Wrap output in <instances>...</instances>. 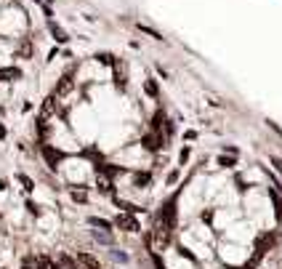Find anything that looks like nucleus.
Returning <instances> with one entry per match:
<instances>
[{
	"instance_id": "f257e3e1",
	"label": "nucleus",
	"mask_w": 282,
	"mask_h": 269,
	"mask_svg": "<svg viewBox=\"0 0 282 269\" xmlns=\"http://www.w3.org/2000/svg\"><path fill=\"white\" fill-rule=\"evenodd\" d=\"M173 227H176V200H170L168 205H162V211L154 219V245L157 248H165L170 243Z\"/></svg>"
},
{
	"instance_id": "f03ea898",
	"label": "nucleus",
	"mask_w": 282,
	"mask_h": 269,
	"mask_svg": "<svg viewBox=\"0 0 282 269\" xmlns=\"http://www.w3.org/2000/svg\"><path fill=\"white\" fill-rule=\"evenodd\" d=\"M115 227L123 229V232H139V221L133 213H120V216L115 219Z\"/></svg>"
},
{
	"instance_id": "7ed1b4c3",
	"label": "nucleus",
	"mask_w": 282,
	"mask_h": 269,
	"mask_svg": "<svg viewBox=\"0 0 282 269\" xmlns=\"http://www.w3.org/2000/svg\"><path fill=\"white\" fill-rule=\"evenodd\" d=\"M77 261L85 267V269H101V264H99V259H93L91 253H77Z\"/></svg>"
},
{
	"instance_id": "20e7f679",
	"label": "nucleus",
	"mask_w": 282,
	"mask_h": 269,
	"mask_svg": "<svg viewBox=\"0 0 282 269\" xmlns=\"http://www.w3.org/2000/svg\"><path fill=\"white\" fill-rule=\"evenodd\" d=\"M21 78V72L16 70V67H5V70H0V80H16Z\"/></svg>"
},
{
	"instance_id": "39448f33",
	"label": "nucleus",
	"mask_w": 282,
	"mask_h": 269,
	"mask_svg": "<svg viewBox=\"0 0 282 269\" xmlns=\"http://www.w3.org/2000/svg\"><path fill=\"white\" fill-rule=\"evenodd\" d=\"M35 264H37V269H59L51 259H45V256H37V259H35Z\"/></svg>"
},
{
	"instance_id": "423d86ee",
	"label": "nucleus",
	"mask_w": 282,
	"mask_h": 269,
	"mask_svg": "<svg viewBox=\"0 0 282 269\" xmlns=\"http://www.w3.org/2000/svg\"><path fill=\"white\" fill-rule=\"evenodd\" d=\"M133 184H136L139 189L146 187V184H149V173H136V176H133Z\"/></svg>"
},
{
	"instance_id": "0eeeda50",
	"label": "nucleus",
	"mask_w": 282,
	"mask_h": 269,
	"mask_svg": "<svg viewBox=\"0 0 282 269\" xmlns=\"http://www.w3.org/2000/svg\"><path fill=\"white\" fill-rule=\"evenodd\" d=\"M96 187H99L101 192H109V189H112V184H109L107 176H99V179H96Z\"/></svg>"
},
{
	"instance_id": "6e6552de",
	"label": "nucleus",
	"mask_w": 282,
	"mask_h": 269,
	"mask_svg": "<svg viewBox=\"0 0 282 269\" xmlns=\"http://www.w3.org/2000/svg\"><path fill=\"white\" fill-rule=\"evenodd\" d=\"M51 32H53V37H56L59 43H64V40H67V35H64V29H61V27H56V24H51Z\"/></svg>"
},
{
	"instance_id": "1a4fd4ad",
	"label": "nucleus",
	"mask_w": 282,
	"mask_h": 269,
	"mask_svg": "<svg viewBox=\"0 0 282 269\" xmlns=\"http://www.w3.org/2000/svg\"><path fill=\"white\" fill-rule=\"evenodd\" d=\"M91 227H96V229H109L112 224H109V221H104V219H96V216H93V219H91Z\"/></svg>"
},
{
	"instance_id": "9d476101",
	"label": "nucleus",
	"mask_w": 282,
	"mask_h": 269,
	"mask_svg": "<svg viewBox=\"0 0 282 269\" xmlns=\"http://www.w3.org/2000/svg\"><path fill=\"white\" fill-rule=\"evenodd\" d=\"M85 197H88V195H85L83 189H80V192H77V189L72 192V200H77V203H85Z\"/></svg>"
},
{
	"instance_id": "9b49d317",
	"label": "nucleus",
	"mask_w": 282,
	"mask_h": 269,
	"mask_svg": "<svg viewBox=\"0 0 282 269\" xmlns=\"http://www.w3.org/2000/svg\"><path fill=\"white\" fill-rule=\"evenodd\" d=\"M19 181H21V184H24V189H27V192H29V189H32V181H29V179H27V176H24V173H21V176H19Z\"/></svg>"
},
{
	"instance_id": "f8f14e48",
	"label": "nucleus",
	"mask_w": 282,
	"mask_h": 269,
	"mask_svg": "<svg viewBox=\"0 0 282 269\" xmlns=\"http://www.w3.org/2000/svg\"><path fill=\"white\" fill-rule=\"evenodd\" d=\"M218 163H221L224 168H232V165H234V160H232V157H221V160H218Z\"/></svg>"
},
{
	"instance_id": "ddd939ff",
	"label": "nucleus",
	"mask_w": 282,
	"mask_h": 269,
	"mask_svg": "<svg viewBox=\"0 0 282 269\" xmlns=\"http://www.w3.org/2000/svg\"><path fill=\"white\" fill-rule=\"evenodd\" d=\"M3 136H5V128H3V126H0V139H3Z\"/></svg>"
}]
</instances>
